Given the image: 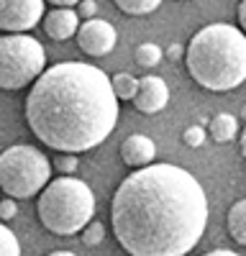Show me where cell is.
I'll use <instances>...</instances> for the list:
<instances>
[{
	"mask_svg": "<svg viewBox=\"0 0 246 256\" xmlns=\"http://www.w3.org/2000/svg\"><path fill=\"white\" fill-rule=\"evenodd\" d=\"M113 236L134 256H182L208 223L202 184L177 164H146L123 180L110 202Z\"/></svg>",
	"mask_w": 246,
	"mask_h": 256,
	"instance_id": "obj_1",
	"label": "cell"
},
{
	"mask_svg": "<svg viewBox=\"0 0 246 256\" xmlns=\"http://www.w3.org/2000/svg\"><path fill=\"white\" fill-rule=\"evenodd\" d=\"M26 123L34 136L56 152H90L118 123L113 80L85 62L46 67L26 98Z\"/></svg>",
	"mask_w": 246,
	"mask_h": 256,
	"instance_id": "obj_2",
	"label": "cell"
},
{
	"mask_svg": "<svg viewBox=\"0 0 246 256\" xmlns=\"http://www.w3.org/2000/svg\"><path fill=\"white\" fill-rule=\"evenodd\" d=\"M190 77L210 92H228L246 82V31L231 24L202 26L184 49Z\"/></svg>",
	"mask_w": 246,
	"mask_h": 256,
	"instance_id": "obj_3",
	"label": "cell"
},
{
	"mask_svg": "<svg viewBox=\"0 0 246 256\" xmlns=\"http://www.w3.org/2000/svg\"><path fill=\"white\" fill-rule=\"evenodd\" d=\"M36 210L41 226L46 230L56 233V236H72L92 220L95 195L88 182L62 174L38 192Z\"/></svg>",
	"mask_w": 246,
	"mask_h": 256,
	"instance_id": "obj_4",
	"label": "cell"
},
{
	"mask_svg": "<svg viewBox=\"0 0 246 256\" xmlns=\"http://www.w3.org/2000/svg\"><path fill=\"white\" fill-rule=\"evenodd\" d=\"M54 164L41 148L34 146H10L0 154V190L16 200H26L38 195L49 184Z\"/></svg>",
	"mask_w": 246,
	"mask_h": 256,
	"instance_id": "obj_5",
	"label": "cell"
},
{
	"mask_svg": "<svg viewBox=\"0 0 246 256\" xmlns=\"http://www.w3.org/2000/svg\"><path fill=\"white\" fill-rule=\"evenodd\" d=\"M46 70V52L28 31L0 36V90H24Z\"/></svg>",
	"mask_w": 246,
	"mask_h": 256,
	"instance_id": "obj_6",
	"label": "cell"
},
{
	"mask_svg": "<svg viewBox=\"0 0 246 256\" xmlns=\"http://www.w3.org/2000/svg\"><path fill=\"white\" fill-rule=\"evenodd\" d=\"M44 18V0H0V31H31Z\"/></svg>",
	"mask_w": 246,
	"mask_h": 256,
	"instance_id": "obj_7",
	"label": "cell"
},
{
	"mask_svg": "<svg viewBox=\"0 0 246 256\" xmlns=\"http://www.w3.org/2000/svg\"><path fill=\"white\" fill-rule=\"evenodd\" d=\"M118 41L116 28L102 18H88L77 31V46L85 52L88 56H106L113 52Z\"/></svg>",
	"mask_w": 246,
	"mask_h": 256,
	"instance_id": "obj_8",
	"label": "cell"
},
{
	"mask_svg": "<svg viewBox=\"0 0 246 256\" xmlns=\"http://www.w3.org/2000/svg\"><path fill=\"white\" fill-rule=\"evenodd\" d=\"M167 102H170V88L162 77L146 74V77L138 80V90H136V98H134V108L138 113L154 116V113L167 108Z\"/></svg>",
	"mask_w": 246,
	"mask_h": 256,
	"instance_id": "obj_9",
	"label": "cell"
},
{
	"mask_svg": "<svg viewBox=\"0 0 246 256\" xmlns=\"http://www.w3.org/2000/svg\"><path fill=\"white\" fill-rule=\"evenodd\" d=\"M80 13L72 8H62L56 6L54 10H49L44 16V31L46 36H52L54 41H67L70 36H77L80 31Z\"/></svg>",
	"mask_w": 246,
	"mask_h": 256,
	"instance_id": "obj_10",
	"label": "cell"
},
{
	"mask_svg": "<svg viewBox=\"0 0 246 256\" xmlns=\"http://www.w3.org/2000/svg\"><path fill=\"white\" fill-rule=\"evenodd\" d=\"M154 156H156V146H154V141L149 136H144V134H134V136H128L126 141L120 144V159L131 169L152 164Z\"/></svg>",
	"mask_w": 246,
	"mask_h": 256,
	"instance_id": "obj_11",
	"label": "cell"
},
{
	"mask_svg": "<svg viewBox=\"0 0 246 256\" xmlns=\"http://www.w3.org/2000/svg\"><path fill=\"white\" fill-rule=\"evenodd\" d=\"M210 138L218 144H228L238 136V120L231 113H218L210 118Z\"/></svg>",
	"mask_w": 246,
	"mask_h": 256,
	"instance_id": "obj_12",
	"label": "cell"
},
{
	"mask_svg": "<svg viewBox=\"0 0 246 256\" xmlns=\"http://www.w3.org/2000/svg\"><path fill=\"white\" fill-rule=\"evenodd\" d=\"M228 233L241 246H246V198L234 202L228 210Z\"/></svg>",
	"mask_w": 246,
	"mask_h": 256,
	"instance_id": "obj_13",
	"label": "cell"
},
{
	"mask_svg": "<svg viewBox=\"0 0 246 256\" xmlns=\"http://www.w3.org/2000/svg\"><path fill=\"white\" fill-rule=\"evenodd\" d=\"M113 80V90L118 95V100H134L136 98V90H138V80L128 72H118Z\"/></svg>",
	"mask_w": 246,
	"mask_h": 256,
	"instance_id": "obj_14",
	"label": "cell"
},
{
	"mask_svg": "<svg viewBox=\"0 0 246 256\" xmlns=\"http://www.w3.org/2000/svg\"><path fill=\"white\" fill-rule=\"evenodd\" d=\"M134 62L138 64V67H144V70L156 67V64L162 62V49H159L156 44H152V41H146V44L136 46V52H134Z\"/></svg>",
	"mask_w": 246,
	"mask_h": 256,
	"instance_id": "obj_15",
	"label": "cell"
},
{
	"mask_svg": "<svg viewBox=\"0 0 246 256\" xmlns=\"http://www.w3.org/2000/svg\"><path fill=\"white\" fill-rule=\"evenodd\" d=\"M116 6L128 16H149L162 6V0H116Z\"/></svg>",
	"mask_w": 246,
	"mask_h": 256,
	"instance_id": "obj_16",
	"label": "cell"
},
{
	"mask_svg": "<svg viewBox=\"0 0 246 256\" xmlns=\"http://www.w3.org/2000/svg\"><path fill=\"white\" fill-rule=\"evenodd\" d=\"M18 254H20V244L16 238V233L3 220L0 223V256H18Z\"/></svg>",
	"mask_w": 246,
	"mask_h": 256,
	"instance_id": "obj_17",
	"label": "cell"
},
{
	"mask_svg": "<svg viewBox=\"0 0 246 256\" xmlns=\"http://www.w3.org/2000/svg\"><path fill=\"white\" fill-rule=\"evenodd\" d=\"M52 164H54V169H56L59 174H72L80 162H77V154L74 152H56V156H54Z\"/></svg>",
	"mask_w": 246,
	"mask_h": 256,
	"instance_id": "obj_18",
	"label": "cell"
},
{
	"mask_svg": "<svg viewBox=\"0 0 246 256\" xmlns=\"http://www.w3.org/2000/svg\"><path fill=\"white\" fill-rule=\"evenodd\" d=\"M102 238H106V226H102V223L90 220L85 228H82V244H85V246H98Z\"/></svg>",
	"mask_w": 246,
	"mask_h": 256,
	"instance_id": "obj_19",
	"label": "cell"
},
{
	"mask_svg": "<svg viewBox=\"0 0 246 256\" xmlns=\"http://www.w3.org/2000/svg\"><path fill=\"white\" fill-rule=\"evenodd\" d=\"M205 128L202 126H190V128H184V134H182V141L184 146H190V148H200L205 144Z\"/></svg>",
	"mask_w": 246,
	"mask_h": 256,
	"instance_id": "obj_20",
	"label": "cell"
},
{
	"mask_svg": "<svg viewBox=\"0 0 246 256\" xmlns=\"http://www.w3.org/2000/svg\"><path fill=\"white\" fill-rule=\"evenodd\" d=\"M16 198H6V200H0V220H10V218H16V202H13Z\"/></svg>",
	"mask_w": 246,
	"mask_h": 256,
	"instance_id": "obj_21",
	"label": "cell"
},
{
	"mask_svg": "<svg viewBox=\"0 0 246 256\" xmlns=\"http://www.w3.org/2000/svg\"><path fill=\"white\" fill-rule=\"evenodd\" d=\"M95 10H98L95 0H82V3H80V10H77V13H80L82 18L88 20V18H92V16H95Z\"/></svg>",
	"mask_w": 246,
	"mask_h": 256,
	"instance_id": "obj_22",
	"label": "cell"
},
{
	"mask_svg": "<svg viewBox=\"0 0 246 256\" xmlns=\"http://www.w3.org/2000/svg\"><path fill=\"white\" fill-rule=\"evenodd\" d=\"M238 26L246 31V0H241V3H238Z\"/></svg>",
	"mask_w": 246,
	"mask_h": 256,
	"instance_id": "obj_23",
	"label": "cell"
},
{
	"mask_svg": "<svg viewBox=\"0 0 246 256\" xmlns=\"http://www.w3.org/2000/svg\"><path fill=\"white\" fill-rule=\"evenodd\" d=\"M52 6H62V8H72V6H80L82 0H46Z\"/></svg>",
	"mask_w": 246,
	"mask_h": 256,
	"instance_id": "obj_24",
	"label": "cell"
},
{
	"mask_svg": "<svg viewBox=\"0 0 246 256\" xmlns=\"http://www.w3.org/2000/svg\"><path fill=\"white\" fill-rule=\"evenodd\" d=\"M236 251H231V248H216V251H210V256H234Z\"/></svg>",
	"mask_w": 246,
	"mask_h": 256,
	"instance_id": "obj_25",
	"label": "cell"
},
{
	"mask_svg": "<svg viewBox=\"0 0 246 256\" xmlns=\"http://www.w3.org/2000/svg\"><path fill=\"white\" fill-rule=\"evenodd\" d=\"M238 148H241V156L246 159V128L241 131V141H238Z\"/></svg>",
	"mask_w": 246,
	"mask_h": 256,
	"instance_id": "obj_26",
	"label": "cell"
},
{
	"mask_svg": "<svg viewBox=\"0 0 246 256\" xmlns=\"http://www.w3.org/2000/svg\"><path fill=\"white\" fill-rule=\"evenodd\" d=\"M244 120H246V105H244Z\"/></svg>",
	"mask_w": 246,
	"mask_h": 256,
	"instance_id": "obj_27",
	"label": "cell"
}]
</instances>
